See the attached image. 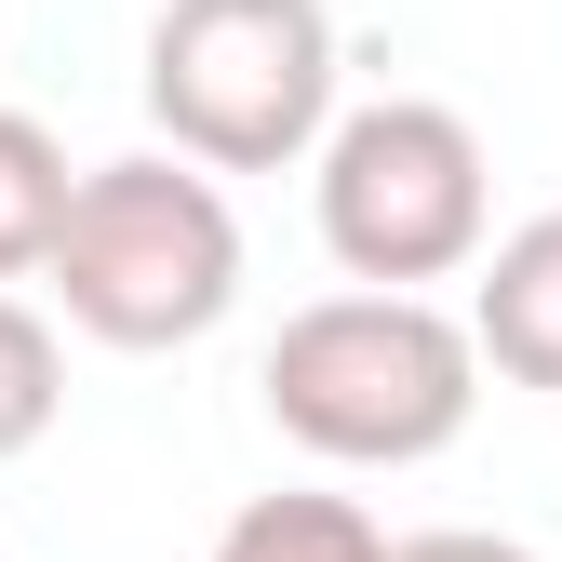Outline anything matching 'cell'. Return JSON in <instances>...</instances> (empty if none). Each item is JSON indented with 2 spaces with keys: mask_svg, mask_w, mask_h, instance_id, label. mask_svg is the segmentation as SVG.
I'll return each instance as SVG.
<instances>
[{
  "mask_svg": "<svg viewBox=\"0 0 562 562\" xmlns=\"http://www.w3.org/2000/svg\"><path fill=\"white\" fill-rule=\"evenodd\" d=\"M255 389H268V429L322 469H429L482 415V348H469V308L402 295V281H348V295H308L268 335Z\"/></svg>",
  "mask_w": 562,
  "mask_h": 562,
  "instance_id": "cell-1",
  "label": "cell"
},
{
  "mask_svg": "<svg viewBox=\"0 0 562 562\" xmlns=\"http://www.w3.org/2000/svg\"><path fill=\"white\" fill-rule=\"evenodd\" d=\"M335 94H348L335 0H161L148 14V121L201 175L308 161Z\"/></svg>",
  "mask_w": 562,
  "mask_h": 562,
  "instance_id": "cell-3",
  "label": "cell"
},
{
  "mask_svg": "<svg viewBox=\"0 0 562 562\" xmlns=\"http://www.w3.org/2000/svg\"><path fill=\"white\" fill-rule=\"evenodd\" d=\"M54 415H67V335H54V308H27L0 281V469L54 442Z\"/></svg>",
  "mask_w": 562,
  "mask_h": 562,
  "instance_id": "cell-8",
  "label": "cell"
},
{
  "mask_svg": "<svg viewBox=\"0 0 562 562\" xmlns=\"http://www.w3.org/2000/svg\"><path fill=\"white\" fill-rule=\"evenodd\" d=\"M215 562H389V536L362 496H255V509H228Z\"/></svg>",
  "mask_w": 562,
  "mask_h": 562,
  "instance_id": "cell-7",
  "label": "cell"
},
{
  "mask_svg": "<svg viewBox=\"0 0 562 562\" xmlns=\"http://www.w3.org/2000/svg\"><path fill=\"white\" fill-rule=\"evenodd\" d=\"M308 215L322 255L348 281H469V255L496 241V161L442 94H375V108H335L322 148H308Z\"/></svg>",
  "mask_w": 562,
  "mask_h": 562,
  "instance_id": "cell-4",
  "label": "cell"
},
{
  "mask_svg": "<svg viewBox=\"0 0 562 562\" xmlns=\"http://www.w3.org/2000/svg\"><path fill=\"white\" fill-rule=\"evenodd\" d=\"M389 562H536L522 536H482V522H442V536H389Z\"/></svg>",
  "mask_w": 562,
  "mask_h": 562,
  "instance_id": "cell-9",
  "label": "cell"
},
{
  "mask_svg": "<svg viewBox=\"0 0 562 562\" xmlns=\"http://www.w3.org/2000/svg\"><path fill=\"white\" fill-rule=\"evenodd\" d=\"M41 281H54L67 335L161 362V348H201L241 308V215H228V188L201 161L134 148V161H94L81 188H67Z\"/></svg>",
  "mask_w": 562,
  "mask_h": 562,
  "instance_id": "cell-2",
  "label": "cell"
},
{
  "mask_svg": "<svg viewBox=\"0 0 562 562\" xmlns=\"http://www.w3.org/2000/svg\"><path fill=\"white\" fill-rule=\"evenodd\" d=\"M469 348L482 375L562 402V215H522L469 255Z\"/></svg>",
  "mask_w": 562,
  "mask_h": 562,
  "instance_id": "cell-5",
  "label": "cell"
},
{
  "mask_svg": "<svg viewBox=\"0 0 562 562\" xmlns=\"http://www.w3.org/2000/svg\"><path fill=\"white\" fill-rule=\"evenodd\" d=\"M67 188H81V161L54 148V121L0 108V281H41V255H54V215H67Z\"/></svg>",
  "mask_w": 562,
  "mask_h": 562,
  "instance_id": "cell-6",
  "label": "cell"
}]
</instances>
